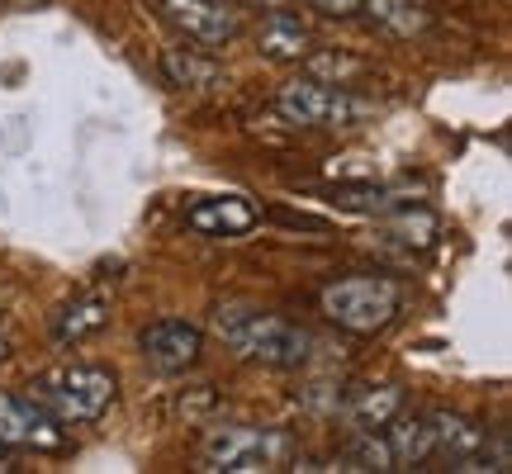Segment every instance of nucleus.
Instances as JSON below:
<instances>
[{
    "instance_id": "nucleus-18",
    "label": "nucleus",
    "mask_w": 512,
    "mask_h": 474,
    "mask_svg": "<svg viewBox=\"0 0 512 474\" xmlns=\"http://www.w3.org/2000/svg\"><path fill=\"white\" fill-rule=\"evenodd\" d=\"M389 228H394L403 242H413V247H427V242H432V233H437V219H432L427 209H403V214L389 223Z\"/></svg>"
},
{
    "instance_id": "nucleus-5",
    "label": "nucleus",
    "mask_w": 512,
    "mask_h": 474,
    "mask_svg": "<svg viewBox=\"0 0 512 474\" xmlns=\"http://www.w3.org/2000/svg\"><path fill=\"white\" fill-rule=\"evenodd\" d=\"M275 105H280V114L290 124H304V128H351L375 114L370 100H361L351 91H332L328 81H294V86L280 91Z\"/></svg>"
},
{
    "instance_id": "nucleus-11",
    "label": "nucleus",
    "mask_w": 512,
    "mask_h": 474,
    "mask_svg": "<svg viewBox=\"0 0 512 474\" xmlns=\"http://www.w3.org/2000/svg\"><path fill=\"white\" fill-rule=\"evenodd\" d=\"M309 29L290 15H271L261 29H256V48L261 57H271V62H299V57H309Z\"/></svg>"
},
{
    "instance_id": "nucleus-9",
    "label": "nucleus",
    "mask_w": 512,
    "mask_h": 474,
    "mask_svg": "<svg viewBox=\"0 0 512 474\" xmlns=\"http://www.w3.org/2000/svg\"><path fill=\"white\" fill-rule=\"evenodd\" d=\"M185 223L204 237H238L247 228H256V209L242 195H214L185 209Z\"/></svg>"
},
{
    "instance_id": "nucleus-7",
    "label": "nucleus",
    "mask_w": 512,
    "mask_h": 474,
    "mask_svg": "<svg viewBox=\"0 0 512 474\" xmlns=\"http://www.w3.org/2000/svg\"><path fill=\"white\" fill-rule=\"evenodd\" d=\"M0 446H38V451H57L62 446V427L48 408H38L29 394H0Z\"/></svg>"
},
{
    "instance_id": "nucleus-10",
    "label": "nucleus",
    "mask_w": 512,
    "mask_h": 474,
    "mask_svg": "<svg viewBox=\"0 0 512 474\" xmlns=\"http://www.w3.org/2000/svg\"><path fill=\"white\" fill-rule=\"evenodd\" d=\"M427 427H432V456H451V460L475 456L479 446H484V437H489L479 422L460 418V413H432Z\"/></svg>"
},
{
    "instance_id": "nucleus-16",
    "label": "nucleus",
    "mask_w": 512,
    "mask_h": 474,
    "mask_svg": "<svg viewBox=\"0 0 512 474\" xmlns=\"http://www.w3.org/2000/svg\"><path fill=\"white\" fill-rule=\"evenodd\" d=\"M342 470H399V460L389 451V441L375 437V432H356L342 451Z\"/></svg>"
},
{
    "instance_id": "nucleus-1",
    "label": "nucleus",
    "mask_w": 512,
    "mask_h": 474,
    "mask_svg": "<svg viewBox=\"0 0 512 474\" xmlns=\"http://www.w3.org/2000/svg\"><path fill=\"white\" fill-rule=\"evenodd\" d=\"M214 332L238 351L242 361L271 365V370H299L313 351L309 332H299L294 323H285L280 313L252 309V304H223V309L214 313Z\"/></svg>"
},
{
    "instance_id": "nucleus-15",
    "label": "nucleus",
    "mask_w": 512,
    "mask_h": 474,
    "mask_svg": "<svg viewBox=\"0 0 512 474\" xmlns=\"http://www.w3.org/2000/svg\"><path fill=\"white\" fill-rule=\"evenodd\" d=\"M361 5H366V15L375 24H384L389 34H399V38H413L427 29V10H422L418 0H361Z\"/></svg>"
},
{
    "instance_id": "nucleus-4",
    "label": "nucleus",
    "mask_w": 512,
    "mask_h": 474,
    "mask_svg": "<svg viewBox=\"0 0 512 474\" xmlns=\"http://www.w3.org/2000/svg\"><path fill=\"white\" fill-rule=\"evenodd\" d=\"M323 313H328L337 328L347 332H380L394 323L399 313V285L394 280H380V275H351V280H337L323 290Z\"/></svg>"
},
{
    "instance_id": "nucleus-13",
    "label": "nucleus",
    "mask_w": 512,
    "mask_h": 474,
    "mask_svg": "<svg viewBox=\"0 0 512 474\" xmlns=\"http://www.w3.org/2000/svg\"><path fill=\"white\" fill-rule=\"evenodd\" d=\"M389 427V451H394V460L399 465H422V460H432V427H427V418H389L384 422Z\"/></svg>"
},
{
    "instance_id": "nucleus-22",
    "label": "nucleus",
    "mask_w": 512,
    "mask_h": 474,
    "mask_svg": "<svg viewBox=\"0 0 512 474\" xmlns=\"http://www.w3.org/2000/svg\"><path fill=\"white\" fill-rule=\"evenodd\" d=\"M0 356H5V337H0Z\"/></svg>"
},
{
    "instance_id": "nucleus-6",
    "label": "nucleus",
    "mask_w": 512,
    "mask_h": 474,
    "mask_svg": "<svg viewBox=\"0 0 512 474\" xmlns=\"http://www.w3.org/2000/svg\"><path fill=\"white\" fill-rule=\"evenodd\" d=\"M138 347H143L147 365H157V370H185V365L200 361L204 351V332L195 323H185V318H157V323H147L143 337H138Z\"/></svg>"
},
{
    "instance_id": "nucleus-12",
    "label": "nucleus",
    "mask_w": 512,
    "mask_h": 474,
    "mask_svg": "<svg viewBox=\"0 0 512 474\" xmlns=\"http://www.w3.org/2000/svg\"><path fill=\"white\" fill-rule=\"evenodd\" d=\"M399 408H403L399 389H394V384H375V389H361V394L351 399L347 422L356 432H375V427H384L389 418H399Z\"/></svg>"
},
{
    "instance_id": "nucleus-19",
    "label": "nucleus",
    "mask_w": 512,
    "mask_h": 474,
    "mask_svg": "<svg viewBox=\"0 0 512 474\" xmlns=\"http://www.w3.org/2000/svg\"><path fill=\"white\" fill-rule=\"evenodd\" d=\"M313 10H323V15H337V19H347L361 10V0H309Z\"/></svg>"
},
{
    "instance_id": "nucleus-2",
    "label": "nucleus",
    "mask_w": 512,
    "mask_h": 474,
    "mask_svg": "<svg viewBox=\"0 0 512 474\" xmlns=\"http://www.w3.org/2000/svg\"><path fill=\"white\" fill-rule=\"evenodd\" d=\"M119 394V380L100 365H62L29 384V399L48 408L57 422H95Z\"/></svg>"
},
{
    "instance_id": "nucleus-8",
    "label": "nucleus",
    "mask_w": 512,
    "mask_h": 474,
    "mask_svg": "<svg viewBox=\"0 0 512 474\" xmlns=\"http://www.w3.org/2000/svg\"><path fill=\"white\" fill-rule=\"evenodd\" d=\"M162 15L185 38H200V43H214V48L238 38V15L228 10V0H162Z\"/></svg>"
},
{
    "instance_id": "nucleus-3",
    "label": "nucleus",
    "mask_w": 512,
    "mask_h": 474,
    "mask_svg": "<svg viewBox=\"0 0 512 474\" xmlns=\"http://www.w3.org/2000/svg\"><path fill=\"white\" fill-rule=\"evenodd\" d=\"M294 456V441L280 427H219L204 441V470L266 474Z\"/></svg>"
},
{
    "instance_id": "nucleus-21",
    "label": "nucleus",
    "mask_w": 512,
    "mask_h": 474,
    "mask_svg": "<svg viewBox=\"0 0 512 474\" xmlns=\"http://www.w3.org/2000/svg\"><path fill=\"white\" fill-rule=\"evenodd\" d=\"M5 470H15V465H10V460H0V474H5Z\"/></svg>"
},
{
    "instance_id": "nucleus-17",
    "label": "nucleus",
    "mask_w": 512,
    "mask_h": 474,
    "mask_svg": "<svg viewBox=\"0 0 512 474\" xmlns=\"http://www.w3.org/2000/svg\"><path fill=\"white\" fill-rule=\"evenodd\" d=\"M162 72L176 81V86H214L219 81V67L209 57H195L185 48H166L162 53Z\"/></svg>"
},
{
    "instance_id": "nucleus-14",
    "label": "nucleus",
    "mask_w": 512,
    "mask_h": 474,
    "mask_svg": "<svg viewBox=\"0 0 512 474\" xmlns=\"http://www.w3.org/2000/svg\"><path fill=\"white\" fill-rule=\"evenodd\" d=\"M105 323H110V304L105 299H76V304H67V309L57 313L53 337L57 342H81V337L100 332Z\"/></svg>"
},
{
    "instance_id": "nucleus-20",
    "label": "nucleus",
    "mask_w": 512,
    "mask_h": 474,
    "mask_svg": "<svg viewBox=\"0 0 512 474\" xmlns=\"http://www.w3.org/2000/svg\"><path fill=\"white\" fill-rule=\"evenodd\" d=\"M313 67H318V72H337V76H356V72H361V62H347V57H318Z\"/></svg>"
}]
</instances>
